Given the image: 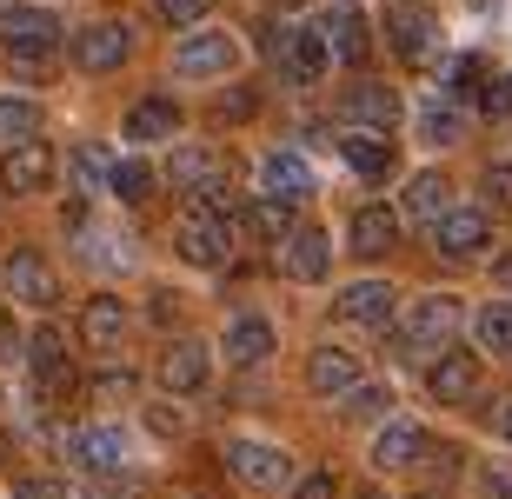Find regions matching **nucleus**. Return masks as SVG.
<instances>
[{"label":"nucleus","mask_w":512,"mask_h":499,"mask_svg":"<svg viewBox=\"0 0 512 499\" xmlns=\"http://www.w3.org/2000/svg\"><path fill=\"white\" fill-rule=\"evenodd\" d=\"M173 247H180V260H193V267H227V260H233V227H227V213L193 200V207L180 213V227H173Z\"/></svg>","instance_id":"obj_1"},{"label":"nucleus","mask_w":512,"mask_h":499,"mask_svg":"<svg viewBox=\"0 0 512 499\" xmlns=\"http://www.w3.org/2000/svg\"><path fill=\"white\" fill-rule=\"evenodd\" d=\"M459 300L453 293H426L413 307V320H406V333H399V353H413V360H439L446 346H453V333H459Z\"/></svg>","instance_id":"obj_2"},{"label":"nucleus","mask_w":512,"mask_h":499,"mask_svg":"<svg viewBox=\"0 0 512 499\" xmlns=\"http://www.w3.org/2000/svg\"><path fill=\"white\" fill-rule=\"evenodd\" d=\"M0 40L20 67H47L60 47V20L47 7H14V14H0Z\"/></svg>","instance_id":"obj_3"},{"label":"nucleus","mask_w":512,"mask_h":499,"mask_svg":"<svg viewBox=\"0 0 512 499\" xmlns=\"http://www.w3.org/2000/svg\"><path fill=\"white\" fill-rule=\"evenodd\" d=\"M227 473H233L240 486H247V493H280L293 466H286V453H280V446L233 440V446H227Z\"/></svg>","instance_id":"obj_4"},{"label":"nucleus","mask_w":512,"mask_h":499,"mask_svg":"<svg viewBox=\"0 0 512 499\" xmlns=\"http://www.w3.org/2000/svg\"><path fill=\"white\" fill-rule=\"evenodd\" d=\"M127 54H133V34L120 27V20H94V27L74 34V60L87 67V74H114Z\"/></svg>","instance_id":"obj_5"},{"label":"nucleus","mask_w":512,"mask_h":499,"mask_svg":"<svg viewBox=\"0 0 512 499\" xmlns=\"http://www.w3.org/2000/svg\"><path fill=\"white\" fill-rule=\"evenodd\" d=\"M27 360H34V380L47 400H74V360H67V346H60L54 327H40L27 340Z\"/></svg>","instance_id":"obj_6"},{"label":"nucleus","mask_w":512,"mask_h":499,"mask_svg":"<svg viewBox=\"0 0 512 499\" xmlns=\"http://www.w3.org/2000/svg\"><path fill=\"white\" fill-rule=\"evenodd\" d=\"M486 240H493V220L479 207H446L439 213V253H446V260H473V253H486Z\"/></svg>","instance_id":"obj_7"},{"label":"nucleus","mask_w":512,"mask_h":499,"mask_svg":"<svg viewBox=\"0 0 512 499\" xmlns=\"http://www.w3.org/2000/svg\"><path fill=\"white\" fill-rule=\"evenodd\" d=\"M326 267H333V247H326L320 227H293V233H286V253H280V273H286V280L313 287V280H326Z\"/></svg>","instance_id":"obj_8"},{"label":"nucleus","mask_w":512,"mask_h":499,"mask_svg":"<svg viewBox=\"0 0 512 499\" xmlns=\"http://www.w3.org/2000/svg\"><path fill=\"white\" fill-rule=\"evenodd\" d=\"M47 180H54V154H47L40 140L7 147V160H0V187H7V193H40Z\"/></svg>","instance_id":"obj_9"},{"label":"nucleus","mask_w":512,"mask_h":499,"mask_svg":"<svg viewBox=\"0 0 512 499\" xmlns=\"http://www.w3.org/2000/svg\"><path fill=\"white\" fill-rule=\"evenodd\" d=\"M346 120L353 127H366V134H386V127H399V94L393 87H373V80H360V87H346Z\"/></svg>","instance_id":"obj_10"},{"label":"nucleus","mask_w":512,"mask_h":499,"mask_svg":"<svg viewBox=\"0 0 512 499\" xmlns=\"http://www.w3.org/2000/svg\"><path fill=\"white\" fill-rule=\"evenodd\" d=\"M386 27H393V54L399 60H433V47H439V27H433V14H419V7H406L399 0L393 14H386Z\"/></svg>","instance_id":"obj_11"},{"label":"nucleus","mask_w":512,"mask_h":499,"mask_svg":"<svg viewBox=\"0 0 512 499\" xmlns=\"http://www.w3.org/2000/svg\"><path fill=\"white\" fill-rule=\"evenodd\" d=\"M67 453H74L87 473H120V466H127V433H120V426H80Z\"/></svg>","instance_id":"obj_12"},{"label":"nucleus","mask_w":512,"mask_h":499,"mask_svg":"<svg viewBox=\"0 0 512 499\" xmlns=\"http://www.w3.org/2000/svg\"><path fill=\"white\" fill-rule=\"evenodd\" d=\"M80 340L94 346V353H114L127 340V307H120L114 293H94L87 307H80Z\"/></svg>","instance_id":"obj_13"},{"label":"nucleus","mask_w":512,"mask_h":499,"mask_svg":"<svg viewBox=\"0 0 512 499\" xmlns=\"http://www.w3.org/2000/svg\"><path fill=\"white\" fill-rule=\"evenodd\" d=\"M260 193H273V200H286V207H300L306 193H313V167H306L300 154H266L260 160Z\"/></svg>","instance_id":"obj_14"},{"label":"nucleus","mask_w":512,"mask_h":499,"mask_svg":"<svg viewBox=\"0 0 512 499\" xmlns=\"http://www.w3.org/2000/svg\"><path fill=\"white\" fill-rule=\"evenodd\" d=\"M207 346L200 340H180V346H167V353H160V386H167V393H200V386H207Z\"/></svg>","instance_id":"obj_15"},{"label":"nucleus","mask_w":512,"mask_h":499,"mask_svg":"<svg viewBox=\"0 0 512 499\" xmlns=\"http://www.w3.org/2000/svg\"><path fill=\"white\" fill-rule=\"evenodd\" d=\"M7 287H14V300H27V307H47V300H54V273H47V260H40L34 247H14L7 253Z\"/></svg>","instance_id":"obj_16"},{"label":"nucleus","mask_w":512,"mask_h":499,"mask_svg":"<svg viewBox=\"0 0 512 499\" xmlns=\"http://www.w3.org/2000/svg\"><path fill=\"white\" fill-rule=\"evenodd\" d=\"M220 353H227L233 366H260L266 353H273V327H266L260 313H233V320H227V340H220Z\"/></svg>","instance_id":"obj_17"},{"label":"nucleus","mask_w":512,"mask_h":499,"mask_svg":"<svg viewBox=\"0 0 512 499\" xmlns=\"http://www.w3.org/2000/svg\"><path fill=\"white\" fill-rule=\"evenodd\" d=\"M340 320H346V327H386V320H393V287H386V280L346 287L340 293Z\"/></svg>","instance_id":"obj_18"},{"label":"nucleus","mask_w":512,"mask_h":499,"mask_svg":"<svg viewBox=\"0 0 512 499\" xmlns=\"http://www.w3.org/2000/svg\"><path fill=\"white\" fill-rule=\"evenodd\" d=\"M426 386H433V393H439L446 406L473 400V386H479V360H473V353H453V346H446V353L433 360V373H426Z\"/></svg>","instance_id":"obj_19"},{"label":"nucleus","mask_w":512,"mask_h":499,"mask_svg":"<svg viewBox=\"0 0 512 499\" xmlns=\"http://www.w3.org/2000/svg\"><path fill=\"white\" fill-rule=\"evenodd\" d=\"M353 380H360V353H346V346H313V360H306V386H313V393H346Z\"/></svg>","instance_id":"obj_20"},{"label":"nucleus","mask_w":512,"mask_h":499,"mask_svg":"<svg viewBox=\"0 0 512 499\" xmlns=\"http://www.w3.org/2000/svg\"><path fill=\"white\" fill-rule=\"evenodd\" d=\"M280 60H286V74L300 80V87H313V80L326 74V60H333V47H326V34H313V27H300V34H286Z\"/></svg>","instance_id":"obj_21"},{"label":"nucleus","mask_w":512,"mask_h":499,"mask_svg":"<svg viewBox=\"0 0 512 499\" xmlns=\"http://www.w3.org/2000/svg\"><path fill=\"white\" fill-rule=\"evenodd\" d=\"M233 60H240V47L227 34H187L180 40V74H227Z\"/></svg>","instance_id":"obj_22"},{"label":"nucleus","mask_w":512,"mask_h":499,"mask_svg":"<svg viewBox=\"0 0 512 499\" xmlns=\"http://www.w3.org/2000/svg\"><path fill=\"white\" fill-rule=\"evenodd\" d=\"M326 47H333V60H366L373 27H366L360 7H333V14H326Z\"/></svg>","instance_id":"obj_23"},{"label":"nucleus","mask_w":512,"mask_h":499,"mask_svg":"<svg viewBox=\"0 0 512 499\" xmlns=\"http://www.w3.org/2000/svg\"><path fill=\"white\" fill-rule=\"evenodd\" d=\"M419 453H426V433L419 426H386L380 440H373V466L380 473H406V466H419Z\"/></svg>","instance_id":"obj_24"},{"label":"nucleus","mask_w":512,"mask_h":499,"mask_svg":"<svg viewBox=\"0 0 512 499\" xmlns=\"http://www.w3.org/2000/svg\"><path fill=\"white\" fill-rule=\"evenodd\" d=\"M340 154H346V167L360 173V180H386V173H393V147H386L380 134H366V127L340 140Z\"/></svg>","instance_id":"obj_25"},{"label":"nucleus","mask_w":512,"mask_h":499,"mask_svg":"<svg viewBox=\"0 0 512 499\" xmlns=\"http://www.w3.org/2000/svg\"><path fill=\"white\" fill-rule=\"evenodd\" d=\"M393 240H399L393 207H360L353 213V253H393Z\"/></svg>","instance_id":"obj_26"},{"label":"nucleus","mask_w":512,"mask_h":499,"mask_svg":"<svg viewBox=\"0 0 512 499\" xmlns=\"http://www.w3.org/2000/svg\"><path fill=\"white\" fill-rule=\"evenodd\" d=\"M180 134V107L173 100H140L127 107V140H173Z\"/></svg>","instance_id":"obj_27"},{"label":"nucleus","mask_w":512,"mask_h":499,"mask_svg":"<svg viewBox=\"0 0 512 499\" xmlns=\"http://www.w3.org/2000/svg\"><path fill=\"white\" fill-rule=\"evenodd\" d=\"M240 227H247L253 240H286V233H293V207H286V200H273V193H260V200L240 213Z\"/></svg>","instance_id":"obj_28"},{"label":"nucleus","mask_w":512,"mask_h":499,"mask_svg":"<svg viewBox=\"0 0 512 499\" xmlns=\"http://www.w3.org/2000/svg\"><path fill=\"white\" fill-rule=\"evenodd\" d=\"M466 114H459V100H419V134L433 140V147H453Z\"/></svg>","instance_id":"obj_29"},{"label":"nucleus","mask_w":512,"mask_h":499,"mask_svg":"<svg viewBox=\"0 0 512 499\" xmlns=\"http://www.w3.org/2000/svg\"><path fill=\"white\" fill-rule=\"evenodd\" d=\"M446 173H419V180H406V213H413V220H439V213H446Z\"/></svg>","instance_id":"obj_30"},{"label":"nucleus","mask_w":512,"mask_h":499,"mask_svg":"<svg viewBox=\"0 0 512 499\" xmlns=\"http://www.w3.org/2000/svg\"><path fill=\"white\" fill-rule=\"evenodd\" d=\"M386 406H393V393H386L380 380H353L340 393V413H346V420H386Z\"/></svg>","instance_id":"obj_31"},{"label":"nucleus","mask_w":512,"mask_h":499,"mask_svg":"<svg viewBox=\"0 0 512 499\" xmlns=\"http://www.w3.org/2000/svg\"><path fill=\"white\" fill-rule=\"evenodd\" d=\"M40 127H47V114H40L34 100H0V140H40Z\"/></svg>","instance_id":"obj_32"},{"label":"nucleus","mask_w":512,"mask_h":499,"mask_svg":"<svg viewBox=\"0 0 512 499\" xmlns=\"http://www.w3.org/2000/svg\"><path fill=\"white\" fill-rule=\"evenodd\" d=\"M473 333H479V346H486V353H512V300H493V307H479Z\"/></svg>","instance_id":"obj_33"},{"label":"nucleus","mask_w":512,"mask_h":499,"mask_svg":"<svg viewBox=\"0 0 512 499\" xmlns=\"http://www.w3.org/2000/svg\"><path fill=\"white\" fill-rule=\"evenodd\" d=\"M107 187L127 200V207H140V200H153V167L147 160H114V180Z\"/></svg>","instance_id":"obj_34"},{"label":"nucleus","mask_w":512,"mask_h":499,"mask_svg":"<svg viewBox=\"0 0 512 499\" xmlns=\"http://www.w3.org/2000/svg\"><path fill=\"white\" fill-rule=\"evenodd\" d=\"M446 94H453V100H479V94H486V60L459 54L453 67H446Z\"/></svg>","instance_id":"obj_35"},{"label":"nucleus","mask_w":512,"mask_h":499,"mask_svg":"<svg viewBox=\"0 0 512 499\" xmlns=\"http://www.w3.org/2000/svg\"><path fill=\"white\" fill-rule=\"evenodd\" d=\"M74 167H80V187H87V193L114 180V154H107V147H80V154H74Z\"/></svg>","instance_id":"obj_36"},{"label":"nucleus","mask_w":512,"mask_h":499,"mask_svg":"<svg viewBox=\"0 0 512 499\" xmlns=\"http://www.w3.org/2000/svg\"><path fill=\"white\" fill-rule=\"evenodd\" d=\"M479 193H486V207H493V213H506L512 207V167H486V173H479Z\"/></svg>","instance_id":"obj_37"},{"label":"nucleus","mask_w":512,"mask_h":499,"mask_svg":"<svg viewBox=\"0 0 512 499\" xmlns=\"http://www.w3.org/2000/svg\"><path fill=\"white\" fill-rule=\"evenodd\" d=\"M479 499H512V460H493L479 473Z\"/></svg>","instance_id":"obj_38"},{"label":"nucleus","mask_w":512,"mask_h":499,"mask_svg":"<svg viewBox=\"0 0 512 499\" xmlns=\"http://www.w3.org/2000/svg\"><path fill=\"white\" fill-rule=\"evenodd\" d=\"M160 20L167 27H193V20H207V0H160Z\"/></svg>","instance_id":"obj_39"},{"label":"nucleus","mask_w":512,"mask_h":499,"mask_svg":"<svg viewBox=\"0 0 512 499\" xmlns=\"http://www.w3.org/2000/svg\"><path fill=\"white\" fill-rule=\"evenodd\" d=\"M479 107H486V114H512V74L486 80V94H479Z\"/></svg>","instance_id":"obj_40"},{"label":"nucleus","mask_w":512,"mask_h":499,"mask_svg":"<svg viewBox=\"0 0 512 499\" xmlns=\"http://www.w3.org/2000/svg\"><path fill=\"white\" fill-rule=\"evenodd\" d=\"M14 499H67V486L47 480V473H34V480H20V486H14Z\"/></svg>","instance_id":"obj_41"},{"label":"nucleus","mask_w":512,"mask_h":499,"mask_svg":"<svg viewBox=\"0 0 512 499\" xmlns=\"http://www.w3.org/2000/svg\"><path fill=\"white\" fill-rule=\"evenodd\" d=\"M426 453H433V460H426V466H433V480H453V473H459V446H433V440H426Z\"/></svg>","instance_id":"obj_42"},{"label":"nucleus","mask_w":512,"mask_h":499,"mask_svg":"<svg viewBox=\"0 0 512 499\" xmlns=\"http://www.w3.org/2000/svg\"><path fill=\"white\" fill-rule=\"evenodd\" d=\"M94 499H140V480H114V473H100Z\"/></svg>","instance_id":"obj_43"},{"label":"nucleus","mask_w":512,"mask_h":499,"mask_svg":"<svg viewBox=\"0 0 512 499\" xmlns=\"http://www.w3.org/2000/svg\"><path fill=\"white\" fill-rule=\"evenodd\" d=\"M340 486H333V473H313V480H300L293 486V499H333Z\"/></svg>","instance_id":"obj_44"},{"label":"nucleus","mask_w":512,"mask_h":499,"mask_svg":"<svg viewBox=\"0 0 512 499\" xmlns=\"http://www.w3.org/2000/svg\"><path fill=\"white\" fill-rule=\"evenodd\" d=\"M94 393H100V400H120V393H133V373H100Z\"/></svg>","instance_id":"obj_45"},{"label":"nucleus","mask_w":512,"mask_h":499,"mask_svg":"<svg viewBox=\"0 0 512 499\" xmlns=\"http://www.w3.org/2000/svg\"><path fill=\"white\" fill-rule=\"evenodd\" d=\"M7 360H20V327H14V320H0V366H7Z\"/></svg>","instance_id":"obj_46"},{"label":"nucleus","mask_w":512,"mask_h":499,"mask_svg":"<svg viewBox=\"0 0 512 499\" xmlns=\"http://www.w3.org/2000/svg\"><path fill=\"white\" fill-rule=\"evenodd\" d=\"M180 313V293H153V320H173Z\"/></svg>","instance_id":"obj_47"},{"label":"nucleus","mask_w":512,"mask_h":499,"mask_svg":"<svg viewBox=\"0 0 512 499\" xmlns=\"http://www.w3.org/2000/svg\"><path fill=\"white\" fill-rule=\"evenodd\" d=\"M147 426H153V433H167V440H173V433H180V413H147Z\"/></svg>","instance_id":"obj_48"},{"label":"nucleus","mask_w":512,"mask_h":499,"mask_svg":"<svg viewBox=\"0 0 512 499\" xmlns=\"http://www.w3.org/2000/svg\"><path fill=\"white\" fill-rule=\"evenodd\" d=\"M499 440H506V446H512V400H506V406H499Z\"/></svg>","instance_id":"obj_49"},{"label":"nucleus","mask_w":512,"mask_h":499,"mask_svg":"<svg viewBox=\"0 0 512 499\" xmlns=\"http://www.w3.org/2000/svg\"><path fill=\"white\" fill-rule=\"evenodd\" d=\"M353 499H386V493H380V486H360V493H353Z\"/></svg>","instance_id":"obj_50"},{"label":"nucleus","mask_w":512,"mask_h":499,"mask_svg":"<svg viewBox=\"0 0 512 499\" xmlns=\"http://www.w3.org/2000/svg\"><path fill=\"white\" fill-rule=\"evenodd\" d=\"M413 499H433V493H413Z\"/></svg>","instance_id":"obj_51"}]
</instances>
